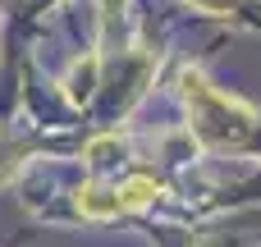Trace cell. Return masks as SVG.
<instances>
[{
	"mask_svg": "<svg viewBox=\"0 0 261 247\" xmlns=\"http://www.w3.org/2000/svg\"><path fill=\"white\" fill-rule=\"evenodd\" d=\"M92 78H96V60L78 64L73 78H69V101H87V96H92Z\"/></svg>",
	"mask_w": 261,
	"mask_h": 247,
	"instance_id": "cell-4",
	"label": "cell"
},
{
	"mask_svg": "<svg viewBox=\"0 0 261 247\" xmlns=\"http://www.w3.org/2000/svg\"><path fill=\"white\" fill-rule=\"evenodd\" d=\"M188 5H197L202 14H234L239 9V0H188Z\"/></svg>",
	"mask_w": 261,
	"mask_h": 247,
	"instance_id": "cell-5",
	"label": "cell"
},
{
	"mask_svg": "<svg viewBox=\"0 0 261 247\" xmlns=\"http://www.w3.org/2000/svg\"><path fill=\"white\" fill-rule=\"evenodd\" d=\"M179 87H184V101H188V119H193V138L202 147H234L252 133V115L229 101L225 92H216L197 69H184L179 73Z\"/></svg>",
	"mask_w": 261,
	"mask_h": 247,
	"instance_id": "cell-1",
	"label": "cell"
},
{
	"mask_svg": "<svg viewBox=\"0 0 261 247\" xmlns=\"http://www.w3.org/2000/svg\"><path fill=\"white\" fill-rule=\"evenodd\" d=\"M161 188H156V179H147V174H133L119 193H115V202H119V211H138V206H147L151 197H156Z\"/></svg>",
	"mask_w": 261,
	"mask_h": 247,
	"instance_id": "cell-2",
	"label": "cell"
},
{
	"mask_svg": "<svg viewBox=\"0 0 261 247\" xmlns=\"http://www.w3.org/2000/svg\"><path fill=\"white\" fill-rule=\"evenodd\" d=\"M78 211L83 215H119V202H115V193H101L96 183H83L78 188Z\"/></svg>",
	"mask_w": 261,
	"mask_h": 247,
	"instance_id": "cell-3",
	"label": "cell"
}]
</instances>
